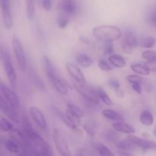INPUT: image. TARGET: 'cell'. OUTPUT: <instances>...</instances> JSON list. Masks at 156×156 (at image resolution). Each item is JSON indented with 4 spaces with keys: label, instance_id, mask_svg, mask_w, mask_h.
Instances as JSON below:
<instances>
[{
    "label": "cell",
    "instance_id": "obj_26",
    "mask_svg": "<svg viewBox=\"0 0 156 156\" xmlns=\"http://www.w3.org/2000/svg\"><path fill=\"white\" fill-rule=\"evenodd\" d=\"M97 92L98 94L101 101H102L105 105H108V106H113L114 105V102L112 101L111 98L108 95V94L103 89H101V88H98Z\"/></svg>",
    "mask_w": 156,
    "mask_h": 156
},
{
    "label": "cell",
    "instance_id": "obj_39",
    "mask_svg": "<svg viewBox=\"0 0 156 156\" xmlns=\"http://www.w3.org/2000/svg\"><path fill=\"white\" fill-rule=\"evenodd\" d=\"M42 5L43 8H44L47 12H49V11L51 10L52 0H43Z\"/></svg>",
    "mask_w": 156,
    "mask_h": 156
},
{
    "label": "cell",
    "instance_id": "obj_32",
    "mask_svg": "<svg viewBox=\"0 0 156 156\" xmlns=\"http://www.w3.org/2000/svg\"><path fill=\"white\" fill-rule=\"evenodd\" d=\"M98 66L101 69L105 72H111L113 70V66L104 59H99Z\"/></svg>",
    "mask_w": 156,
    "mask_h": 156
},
{
    "label": "cell",
    "instance_id": "obj_22",
    "mask_svg": "<svg viewBox=\"0 0 156 156\" xmlns=\"http://www.w3.org/2000/svg\"><path fill=\"white\" fill-rule=\"evenodd\" d=\"M140 121L143 125L150 126L154 123V117L152 113L149 111H143L140 114Z\"/></svg>",
    "mask_w": 156,
    "mask_h": 156
},
{
    "label": "cell",
    "instance_id": "obj_37",
    "mask_svg": "<svg viewBox=\"0 0 156 156\" xmlns=\"http://www.w3.org/2000/svg\"><path fill=\"white\" fill-rule=\"evenodd\" d=\"M114 52V45L111 43H106L105 48H104V53L105 55H111Z\"/></svg>",
    "mask_w": 156,
    "mask_h": 156
},
{
    "label": "cell",
    "instance_id": "obj_2",
    "mask_svg": "<svg viewBox=\"0 0 156 156\" xmlns=\"http://www.w3.org/2000/svg\"><path fill=\"white\" fill-rule=\"evenodd\" d=\"M92 34L96 40L101 42L111 43L120 39L122 33L117 26L99 25L93 28Z\"/></svg>",
    "mask_w": 156,
    "mask_h": 156
},
{
    "label": "cell",
    "instance_id": "obj_35",
    "mask_svg": "<svg viewBox=\"0 0 156 156\" xmlns=\"http://www.w3.org/2000/svg\"><path fill=\"white\" fill-rule=\"evenodd\" d=\"M146 66L147 67L150 72H156V59L146 61Z\"/></svg>",
    "mask_w": 156,
    "mask_h": 156
},
{
    "label": "cell",
    "instance_id": "obj_24",
    "mask_svg": "<svg viewBox=\"0 0 156 156\" xmlns=\"http://www.w3.org/2000/svg\"><path fill=\"white\" fill-rule=\"evenodd\" d=\"M130 69L134 73L138 75H140V76H149V73H150V71L146 66V65L143 66L139 63L132 64L130 66Z\"/></svg>",
    "mask_w": 156,
    "mask_h": 156
},
{
    "label": "cell",
    "instance_id": "obj_29",
    "mask_svg": "<svg viewBox=\"0 0 156 156\" xmlns=\"http://www.w3.org/2000/svg\"><path fill=\"white\" fill-rule=\"evenodd\" d=\"M67 111L71 113L75 117H78L79 119H82L84 116V114L82 111V110H80L78 107H76L74 105H72V104H69L68 105V106H67Z\"/></svg>",
    "mask_w": 156,
    "mask_h": 156
},
{
    "label": "cell",
    "instance_id": "obj_45",
    "mask_svg": "<svg viewBox=\"0 0 156 156\" xmlns=\"http://www.w3.org/2000/svg\"><path fill=\"white\" fill-rule=\"evenodd\" d=\"M153 134H154V136H155L156 137V127L155 128V129H154V130H153Z\"/></svg>",
    "mask_w": 156,
    "mask_h": 156
},
{
    "label": "cell",
    "instance_id": "obj_38",
    "mask_svg": "<svg viewBox=\"0 0 156 156\" xmlns=\"http://www.w3.org/2000/svg\"><path fill=\"white\" fill-rule=\"evenodd\" d=\"M148 21L152 25L156 26V9H154L148 17Z\"/></svg>",
    "mask_w": 156,
    "mask_h": 156
},
{
    "label": "cell",
    "instance_id": "obj_17",
    "mask_svg": "<svg viewBox=\"0 0 156 156\" xmlns=\"http://www.w3.org/2000/svg\"><path fill=\"white\" fill-rule=\"evenodd\" d=\"M113 127L114 128L115 130L120 133H123L133 134L136 132V129L132 126L121 121H118L117 123H114L113 124Z\"/></svg>",
    "mask_w": 156,
    "mask_h": 156
},
{
    "label": "cell",
    "instance_id": "obj_28",
    "mask_svg": "<svg viewBox=\"0 0 156 156\" xmlns=\"http://www.w3.org/2000/svg\"><path fill=\"white\" fill-rule=\"evenodd\" d=\"M156 40L154 37L149 36L144 37L140 41V45L144 48H152L155 46Z\"/></svg>",
    "mask_w": 156,
    "mask_h": 156
},
{
    "label": "cell",
    "instance_id": "obj_13",
    "mask_svg": "<svg viewBox=\"0 0 156 156\" xmlns=\"http://www.w3.org/2000/svg\"><path fill=\"white\" fill-rule=\"evenodd\" d=\"M127 139L135 143L137 146V147L141 148L144 150H148L150 149H156V143L149 140H144V139L140 138L138 136H136L133 135H129L127 136Z\"/></svg>",
    "mask_w": 156,
    "mask_h": 156
},
{
    "label": "cell",
    "instance_id": "obj_20",
    "mask_svg": "<svg viewBox=\"0 0 156 156\" xmlns=\"http://www.w3.org/2000/svg\"><path fill=\"white\" fill-rule=\"evenodd\" d=\"M5 148L7 149L9 152H12V153H19L20 152V146L16 142L12 139H8L5 140L3 143Z\"/></svg>",
    "mask_w": 156,
    "mask_h": 156
},
{
    "label": "cell",
    "instance_id": "obj_21",
    "mask_svg": "<svg viewBox=\"0 0 156 156\" xmlns=\"http://www.w3.org/2000/svg\"><path fill=\"white\" fill-rule=\"evenodd\" d=\"M76 61L80 66H82L84 68H88L91 66L93 63V61L89 56L85 53H80L76 56Z\"/></svg>",
    "mask_w": 156,
    "mask_h": 156
},
{
    "label": "cell",
    "instance_id": "obj_19",
    "mask_svg": "<svg viewBox=\"0 0 156 156\" xmlns=\"http://www.w3.org/2000/svg\"><path fill=\"white\" fill-rule=\"evenodd\" d=\"M115 146L117 149L123 151H131L135 149L137 147L136 145L131 142L127 139L126 140H120V141L116 142Z\"/></svg>",
    "mask_w": 156,
    "mask_h": 156
},
{
    "label": "cell",
    "instance_id": "obj_36",
    "mask_svg": "<svg viewBox=\"0 0 156 156\" xmlns=\"http://www.w3.org/2000/svg\"><path fill=\"white\" fill-rule=\"evenodd\" d=\"M69 24V19L66 17H60L58 20V26H59V28H65Z\"/></svg>",
    "mask_w": 156,
    "mask_h": 156
},
{
    "label": "cell",
    "instance_id": "obj_30",
    "mask_svg": "<svg viewBox=\"0 0 156 156\" xmlns=\"http://www.w3.org/2000/svg\"><path fill=\"white\" fill-rule=\"evenodd\" d=\"M0 129L2 132H11L14 129V126L9 120L2 117L0 120Z\"/></svg>",
    "mask_w": 156,
    "mask_h": 156
},
{
    "label": "cell",
    "instance_id": "obj_1",
    "mask_svg": "<svg viewBox=\"0 0 156 156\" xmlns=\"http://www.w3.org/2000/svg\"><path fill=\"white\" fill-rule=\"evenodd\" d=\"M21 122H22L23 125V131L30 139L34 147L38 152V154L45 155H53V151H52L50 145L41 137L39 133L34 130L28 119L25 115H23L21 117Z\"/></svg>",
    "mask_w": 156,
    "mask_h": 156
},
{
    "label": "cell",
    "instance_id": "obj_25",
    "mask_svg": "<svg viewBox=\"0 0 156 156\" xmlns=\"http://www.w3.org/2000/svg\"><path fill=\"white\" fill-rule=\"evenodd\" d=\"M84 129L90 136H94L96 134V123L94 120H90L87 121L83 126Z\"/></svg>",
    "mask_w": 156,
    "mask_h": 156
},
{
    "label": "cell",
    "instance_id": "obj_27",
    "mask_svg": "<svg viewBox=\"0 0 156 156\" xmlns=\"http://www.w3.org/2000/svg\"><path fill=\"white\" fill-rule=\"evenodd\" d=\"M26 9H27V17L29 19H32L35 13L34 0H26Z\"/></svg>",
    "mask_w": 156,
    "mask_h": 156
},
{
    "label": "cell",
    "instance_id": "obj_15",
    "mask_svg": "<svg viewBox=\"0 0 156 156\" xmlns=\"http://www.w3.org/2000/svg\"><path fill=\"white\" fill-rule=\"evenodd\" d=\"M50 82L53 85V88H55L56 91L58 93L61 94H68V87H67L66 84L63 82L62 79H60V76H58V77L53 78V79H50Z\"/></svg>",
    "mask_w": 156,
    "mask_h": 156
},
{
    "label": "cell",
    "instance_id": "obj_11",
    "mask_svg": "<svg viewBox=\"0 0 156 156\" xmlns=\"http://www.w3.org/2000/svg\"><path fill=\"white\" fill-rule=\"evenodd\" d=\"M139 45L136 37L130 32L126 34L122 43V49L126 53H131L133 50Z\"/></svg>",
    "mask_w": 156,
    "mask_h": 156
},
{
    "label": "cell",
    "instance_id": "obj_42",
    "mask_svg": "<svg viewBox=\"0 0 156 156\" xmlns=\"http://www.w3.org/2000/svg\"><path fill=\"white\" fill-rule=\"evenodd\" d=\"M115 92H116V95L119 98H123V95H124V93L121 91V90L119 88V89L115 90Z\"/></svg>",
    "mask_w": 156,
    "mask_h": 156
},
{
    "label": "cell",
    "instance_id": "obj_16",
    "mask_svg": "<svg viewBox=\"0 0 156 156\" xmlns=\"http://www.w3.org/2000/svg\"><path fill=\"white\" fill-rule=\"evenodd\" d=\"M61 9L66 15H75L77 11L76 0H61Z\"/></svg>",
    "mask_w": 156,
    "mask_h": 156
},
{
    "label": "cell",
    "instance_id": "obj_12",
    "mask_svg": "<svg viewBox=\"0 0 156 156\" xmlns=\"http://www.w3.org/2000/svg\"><path fill=\"white\" fill-rule=\"evenodd\" d=\"M66 67L67 72H68L69 74L71 76V77L73 78V79L76 82H79V83L86 84V79H85L82 71L79 69V67L76 66V65L70 63V62H67Z\"/></svg>",
    "mask_w": 156,
    "mask_h": 156
},
{
    "label": "cell",
    "instance_id": "obj_14",
    "mask_svg": "<svg viewBox=\"0 0 156 156\" xmlns=\"http://www.w3.org/2000/svg\"><path fill=\"white\" fill-rule=\"evenodd\" d=\"M42 62H43V64H44L46 74H47L49 80L53 79V78H56V77H58V76H59L56 69L55 68L53 64L52 63L50 59H49L47 56H44V57L42 58Z\"/></svg>",
    "mask_w": 156,
    "mask_h": 156
},
{
    "label": "cell",
    "instance_id": "obj_7",
    "mask_svg": "<svg viewBox=\"0 0 156 156\" xmlns=\"http://www.w3.org/2000/svg\"><path fill=\"white\" fill-rule=\"evenodd\" d=\"M0 110L4 115H5L8 118L10 119L12 121L15 122V123H18L20 122V120H21L20 119L19 113H18L19 110L15 109L12 105H9L2 94L1 100H0Z\"/></svg>",
    "mask_w": 156,
    "mask_h": 156
},
{
    "label": "cell",
    "instance_id": "obj_41",
    "mask_svg": "<svg viewBox=\"0 0 156 156\" xmlns=\"http://www.w3.org/2000/svg\"><path fill=\"white\" fill-rule=\"evenodd\" d=\"M132 88L134 91L137 93V94H141L142 92V88L140 83H135L132 84Z\"/></svg>",
    "mask_w": 156,
    "mask_h": 156
},
{
    "label": "cell",
    "instance_id": "obj_40",
    "mask_svg": "<svg viewBox=\"0 0 156 156\" xmlns=\"http://www.w3.org/2000/svg\"><path fill=\"white\" fill-rule=\"evenodd\" d=\"M109 82V85H111L114 90H117L120 88V82H119L117 80H116V79H111V80H109V82Z\"/></svg>",
    "mask_w": 156,
    "mask_h": 156
},
{
    "label": "cell",
    "instance_id": "obj_31",
    "mask_svg": "<svg viewBox=\"0 0 156 156\" xmlns=\"http://www.w3.org/2000/svg\"><path fill=\"white\" fill-rule=\"evenodd\" d=\"M96 149H97L98 152H99L101 155H114V154L106 146H105L104 144L101 143H98V144L96 146Z\"/></svg>",
    "mask_w": 156,
    "mask_h": 156
},
{
    "label": "cell",
    "instance_id": "obj_44",
    "mask_svg": "<svg viewBox=\"0 0 156 156\" xmlns=\"http://www.w3.org/2000/svg\"><path fill=\"white\" fill-rule=\"evenodd\" d=\"M119 155H132V154L129 153V152H120V153H119Z\"/></svg>",
    "mask_w": 156,
    "mask_h": 156
},
{
    "label": "cell",
    "instance_id": "obj_5",
    "mask_svg": "<svg viewBox=\"0 0 156 156\" xmlns=\"http://www.w3.org/2000/svg\"><path fill=\"white\" fill-rule=\"evenodd\" d=\"M12 46H13L14 53H15V56L16 58L18 66L21 71H24L27 69V59H26L22 44H21L19 38L17 37L16 36L13 37Z\"/></svg>",
    "mask_w": 156,
    "mask_h": 156
},
{
    "label": "cell",
    "instance_id": "obj_33",
    "mask_svg": "<svg viewBox=\"0 0 156 156\" xmlns=\"http://www.w3.org/2000/svg\"><path fill=\"white\" fill-rule=\"evenodd\" d=\"M126 80L132 85L135 83H142L143 79L140 77V75H129L126 76Z\"/></svg>",
    "mask_w": 156,
    "mask_h": 156
},
{
    "label": "cell",
    "instance_id": "obj_18",
    "mask_svg": "<svg viewBox=\"0 0 156 156\" xmlns=\"http://www.w3.org/2000/svg\"><path fill=\"white\" fill-rule=\"evenodd\" d=\"M110 63L116 68H123L126 65V62L123 56L117 54H112L108 57Z\"/></svg>",
    "mask_w": 156,
    "mask_h": 156
},
{
    "label": "cell",
    "instance_id": "obj_9",
    "mask_svg": "<svg viewBox=\"0 0 156 156\" xmlns=\"http://www.w3.org/2000/svg\"><path fill=\"white\" fill-rule=\"evenodd\" d=\"M1 8L3 24L6 29H11L12 27V16L10 0H1Z\"/></svg>",
    "mask_w": 156,
    "mask_h": 156
},
{
    "label": "cell",
    "instance_id": "obj_3",
    "mask_svg": "<svg viewBox=\"0 0 156 156\" xmlns=\"http://www.w3.org/2000/svg\"><path fill=\"white\" fill-rule=\"evenodd\" d=\"M1 57L2 61L3 66H4L5 72L8 77L9 83L12 88H15L17 86V74L15 72V67L11 59V56L9 52L4 48H2L1 50Z\"/></svg>",
    "mask_w": 156,
    "mask_h": 156
},
{
    "label": "cell",
    "instance_id": "obj_4",
    "mask_svg": "<svg viewBox=\"0 0 156 156\" xmlns=\"http://www.w3.org/2000/svg\"><path fill=\"white\" fill-rule=\"evenodd\" d=\"M75 89L77 91L79 94H80L82 97L87 101L93 104H98L100 102V98L97 91H94L90 87L87 86L86 84L79 83L76 82L74 83Z\"/></svg>",
    "mask_w": 156,
    "mask_h": 156
},
{
    "label": "cell",
    "instance_id": "obj_6",
    "mask_svg": "<svg viewBox=\"0 0 156 156\" xmlns=\"http://www.w3.org/2000/svg\"><path fill=\"white\" fill-rule=\"evenodd\" d=\"M53 136L58 152L62 155H71L72 153L69 148L68 143L62 131L59 129H55L53 130Z\"/></svg>",
    "mask_w": 156,
    "mask_h": 156
},
{
    "label": "cell",
    "instance_id": "obj_10",
    "mask_svg": "<svg viewBox=\"0 0 156 156\" xmlns=\"http://www.w3.org/2000/svg\"><path fill=\"white\" fill-rule=\"evenodd\" d=\"M29 113L30 114V117L33 119L34 121L36 123V124L41 128L42 129H46L47 128V123L46 121V119L44 115L43 114L42 111L36 107H31L29 109Z\"/></svg>",
    "mask_w": 156,
    "mask_h": 156
},
{
    "label": "cell",
    "instance_id": "obj_43",
    "mask_svg": "<svg viewBox=\"0 0 156 156\" xmlns=\"http://www.w3.org/2000/svg\"><path fill=\"white\" fill-rule=\"evenodd\" d=\"M80 40L82 41V42H84V43H88V38H87L86 37L83 36V35L80 37Z\"/></svg>",
    "mask_w": 156,
    "mask_h": 156
},
{
    "label": "cell",
    "instance_id": "obj_23",
    "mask_svg": "<svg viewBox=\"0 0 156 156\" xmlns=\"http://www.w3.org/2000/svg\"><path fill=\"white\" fill-rule=\"evenodd\" d=\"M101 114L105 118L108 119V120H115V121H122V120H123L122 116L117 112H116V111H113V110H103L101 111Z\"/></svg>",
    "mask_w": 156,
    "mask_h": 156
},
{
    "label": "cell",
    "instance_id": "obj_34",
    "mask_svg": "<svg viewBox=\"0 0 156 156\" xmlns=\"http://www.w3.org/2000/svg\"><path fill=\"white\" fill-rule=\"evenodd\" d=\"M142 57L146 61L156 59V53L155 51H152V50H146L142 53Z\"/></svg>",
    "mask_w": 156,
    "mask_h": 156
},
{
    "label": "cell",
    "instance_id": "obj_8",
    "mask_svg": "<svg viewBox=\"0 0 156 156\" xmlns=\"http://www.w3.org/2000/svg\"><path fill=\"white\" fill-rule=\"evenodd\" d=\"M0 90H1V94L7 101L8 103L12 105L15 109L19 110L20 107H21V101H20L18 96L10 88L5 85L3 82L0 83Z\"/></svg>",
    "mask_w": 156,
    "mask_h": 156
}]
</instances>
